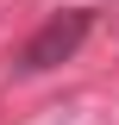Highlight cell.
Returning <instances> with one entry per match:
<instances>
[{
    "mask_svg": "<svg viewBox=\"0 0 119 125\" xmlns=\"http://www.w3.org/2000/svg\"><path fill=\"white\" fill-rule=\"evenodd\" d=\"M88 38H94V6L50 13L44 25L19 44L13 69H19V75H50V69H63V62H75V56H82V44H88Z\"/></svg>",
    "mask_w": 119,
    "mask_h": 125,
    "instance_id": "6da1fadb",
    "label": "cell"
}]
</instances>
